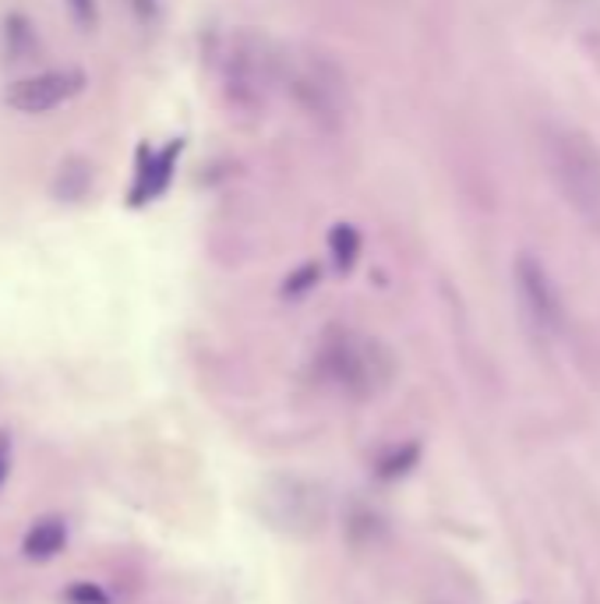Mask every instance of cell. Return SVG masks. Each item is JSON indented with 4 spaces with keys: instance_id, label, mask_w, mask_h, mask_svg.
Wrapping results in <instances>:
<instances>
[{
    "instance_id": "cell-2",
    "label": "cell",
    "mask_w": 600,
    "mask_h": 604,
    "mask_svg": "<svg viewBox=\"0 0 600 604\" xmlns=\"http://www.w3.org/2000/svg\"><path fill=\"white\" fill-rule=\"evenodd\" d=\"M318 371L326 375V382L350 396H375L392 382L396 361L375 336L329 329L318 350Z\"/></svg>"
},
{
    "instance_id": "cell-3",
    "label": "cell",
    "mask_w": 600,
    "mask_h": 604,
    "mask_svg": "<svg viewBox=\"0 0 600 604\" xmlns=\"http://www.w3.org/2000/svg\"><path fill=\"white\" fill-rule=\"evenodd\" d=\"M283 57L261 33H237L226 47L223 61V93L226 103L244 113H258L269 103V96L280 82Z\"/></svg>"
},
{
    "instance_id": "cell-12",
    "label": "cell",
    "mask_w": 600,
    "mask_h": 604,
    "mask_svg": "<svg viewBox=\"0 0 600 604\" xmlns=\"http://www.w3.org/2000/svg\"><path fill=\"white\" fill-rule=\"evenodd\" d=\"M414 464H417V445H403V449H396L378 464V478H400V473H406Z\"/></svg>"
},
{
    "instance_id": "cell-5",
    "label": "cell",
    "mask_w": 600,
    "mask_h": 604,
    "mask_svg": "<svg viewBox=\"0 0 600 604\" xmlns=\"http://www.w3.org/2000/svg\"><path fill=\"white\" fill-rule=\"evenodd\" d=\"M512 283H516V297H519L526 322H530L540 336H559L565 325V305L544 262L534 258L530 251H523L516 258V266H512Z\"/></svg>"
},
{
    "instance_id": "cell-8",
    "label": "cell",
    "mask_w": 600,
    "mask_h": 604,
    "mask_svg": "<svg viewBox=\"0 0 600 604\" xmlns=\"http://www.w3.org/2000/svg\"><path fill=\"white\" fill-rule=\"evenodd\" d=\"M68 544V523L61 516H39V520L25 530L22 538V555L28 563H50L64 552Z\"/></svg>"
},
{
    "instance_id": "cell-15",
    "label": "cell",
    "mask_w": 600,
    "mask_h": 604,
    "mask_svg": "<svg viewBox=\"0 0 600 604\" xmlns=\"http://www.w3.org/2000/svg\"><path fill=\"white\" fill-rule=\"evenodd\" d=\"M68 11H71V19H75L82 28H93L96 19H99V4H96V0H68Z\"/></svg>"
},
{
    "instance_id": "cell-10",
    "label": "cell",
    "mask_w": 600,
    "mask_h": 604,
    "mask_svg": "<svg viewBox=\"0 0 600 604\" xmlns=\"http://www.w3.org/2000/svg\"><path fill=\"white\" fill-rule=\"evenodd\" d=\"M4 53L11 61H33L39 53V39H36V28L28 25L25 14H8L4 22Z\"/></svg>"
},
{
    "instance_id": "cell-9",
    "label": "cell",
    "mask_w": 600,
    "mask_h": 604,
    "mask_svg": "<svg viewBox=\"0 0 600 604\" xmlns=\"http://www.w3.org/2000/svg\"><path fill=\"white\" fill-rule=\"evenodd\" d=\"M93 188V167L85 163V160H68L61 170H57V177H53V195L61 198V201H78L85 198Z\"/></svg>"
},
{
    "instance_id": "cell-4",
    "label": "cell",
    "mask_w": 600,
    "mask_h": 604,
    "mask_svg": "<svg viewBox=\"0 0 600 604\" xmlns=\"http://www.w3.org/2000/svg\"><path fill=\"white\" fill-rule=\"evenodd\" d=\"M286 85L307 118L326 127H340L350 113V85L343 67L332 57L307 50L297 61H290Z\"/></svg>"
},
{
    "instance_id": "cell-1",
    "label": "cell",
    "mask_w": 600,
    "mask_h": 604,
    "mask_svg": "<svg viewBox=\"0 0 600 604\" xmlns=\"http://www.w3.org/2000/svg\"><path fill=\"white\" fill-rule=\"evenodd\" d=\"M544 167L554 192L583 223L600 226V149L579 127H548L544 132Z\"/></svg>"
},
{
    "instance_id": "cell-11",
    "label": "cell",
    "mask_w": 600,
    "mask_h": 604,
    "mask_svg": "<svg viewBox=\"0 0 600 604\" xmlns=\"http://www.w3.org/2000/svg\"><path fill=\"white\" fill-rule=\"evenodd\" d=\"M329 255L340 272H350L360 258V230L354 223H335L329 230Z\"/></svg>"
},
{
    "instance_id": "cell-14",
    "label": "cell",
    "mask_w": 600,
    "mask_h": 604,
    "mask_svg": "<svg viewBox=\"0 0 600 604\" xmlns=\"http://www.w3.org/2000/svg\"><path fill=\"white\" fill-rule=\"evenodd\" d=\"M64 601H68V604H110V594L102 591L99 583L82 580V583H71V587H68Z\"/></svg>"
},
{
    "instance_id": "cell-13",
    "label": "cell",
    "mask_w": 600,
    "mask_h": 604,
    "mask_svg": "<svg viewBox=\"0 0 600 604\" xmlns=\"http://www.w3.org/2000/svg\"><path fill=\"white\" fill-rule=\"evenodd\" d=\"M318 276H321V269H318L315 262H304L297 272H290V276H286L283 294H286V297H301V294H307V291H311V286L318 283Z\"/></svg>"
},
{
    "instance_id": "cell-6",
    "label": "cell",
    "mask_w": 600,
    "mask_h": 604,
    "mask_svg": "<svg viewBox=\"0 0 600 604\" xmlns=\"http://www.w3.org/2000/svg\"><path fill=\"white\" fill-rule=\"evenodd\" d=\"M85 89V71L61 67V71H42V75H28L8 85L4 103L19 113H50L64 107L68 99H75Z\"/></svg>"
},
{
    "instance_id": "cell-7",
    "label": "cell",
    "mask_w": 600,
    "mask_h": 604,
    "mask_svg": "<svg viewBox=\"0 0 600 604\" xmlns=\"http://www.w3.org/2000/svg\"><path fill=\"white\" fill-rule=\"evenodd\" d=\"M184 149L181 138H173L167 149L149 152V149H138V174H135V188L127 192V206H145V201L159 198L173 181V167H177V156Z\"/></svg>"
},
{
    "instance_id": "cell-16",
    "label": "cell",
    "mask_w": 600,
    "mask_h": 604,
    "mask_svg": "<svg viewBox=\"0 0 600 604\" xmlns=\"http://www.w3.org/2000/svg\"><path fill=\"white\" fill-rule=\"evenodd\" d=\"M8 478H11V435L0 431V488L8 484Z\"/></svg>"
}]
</instances>
